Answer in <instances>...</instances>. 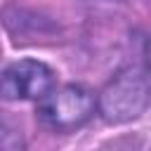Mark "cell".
Returning a JSON list of instances; mask_svg holds the SVG:
<instances>
[{"instance_id": "1", "label": "cell", "mask_w": 151, "mask_h": 151, "mask_svg": "<svg viewBox=\"0 0 151 151\" xmlns=\"http://www.w3.org/2000/svg\"><path fill=\"white\" fill-rule=\"evenodd\" d=\"M151 109V71L127 66L97 94V111L109 125H125Z\"/></svg>"}, {"instance_id": "2", "label": "cell", "mask_w": 151, "mask_h": 151, "mask_svg": "<svg viewBox=\"0 0 151 151\" xmlns=\"http://www.w3.org/2000/svg\"><path fill=\"white\" fill-rule=\"evenodd\" d=\"M97 111V94L87 90L85 85H54L40 101L38 113L40 120L57 130V132H71L85 125Z\"/></svg>"}, {"instance_id": "3", "label": "cell", "mask_w": 151, "mask_h": 151, "mask_svg": "<svg viewBox=\"0 0 151 151\" xmlns=\"http://www.w3.org/2000/svg\"><path fill=\"white\" fill-rule=\"evenodd\" d=\"M57 85L54 71L38 59L12 61L2 71V99L7 101H40Z\"/></svg>"}]
</instances>
